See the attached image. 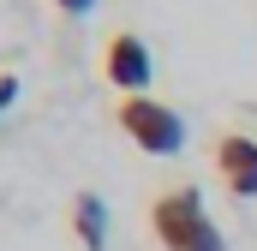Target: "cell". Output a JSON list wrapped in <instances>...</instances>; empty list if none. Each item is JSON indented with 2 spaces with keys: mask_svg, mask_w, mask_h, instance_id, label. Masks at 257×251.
I'll return each mask as SVG.
<instances>
[{
  "mask_svg": "<svg viewBox=\"0 0 257 251\" xmlns=\"http://www.w3.org/2000/svg\"><path fill=\"white\" fill-rule=\"evenodd\" d=\"M150 233L162 251H227L215 215L203 209V191L197 186H174L150 203Z\"/></svg>",
  "mask_w": 257,
  "mask_h": 251,
  "instance_id": "obj_1",
  "label": "cell"
},
{
  "mask_svg": "<svg viewBox=\"0 0 257 251\" xmlns=\"http://www.w3.org/2000/svg\"><path fill=\"white\" fill-rule=\"evenodd\" d=\"M114 126L126 132L144 156H180L186 150V120L180 108L156 102V96H120L114 102Z\"/></svg>",
  "mask_w": 257,
  "mask_h": 251,
  "instance_id": "obj_2",
  "label": "cell"
},
{
  "mask_svg": "<svg viewBox=\"0 0 257 251\" xmlns=\"http://www.w3.org/2000/svg\"><path fill=\"white\" fill-rule=\"evenodd\" d=\"M102 78L120 90V96H144L150 78H156V60H150V42L138 30H114L108 48H102Z\"/></svg>",
  "mask_w": 257,
  "mask_h": 251,
  "instance_id": "obj_3",
  "label": "cell"
},
{
  "mask_svg": "<svg viewBox=\"0 0 257 251\" xmlns=\"http://www.w3.org/2000/svg\"><path fill=\"white\" fill-rule=\"evenodd\" d=\"M215 180L233 197H257V138L251 132H221L215 138Z\"/></svg>",
  "mask_w": 257,
  "mask_h": 251,
  "instance_id": "obj_4",
  "label": "cell"
},
{
  "mask_svg": "<svg viewBox=\"0 0 257 251\" xmlns=\"http://www.w3.org/2000/svg\"><path fill=\"white\" fill-rule=\"evenodd\" d=\"M72 233L84 239V251L108 245V203H102L96 191H78V197H72Z\"/></svg>",
  "mask_w": 257,
  "mask_h": 251,
  "instance_id": "obj_5",
  "label": "cell"
},
{
  "mask_svg": "<svg viewBox=\"0 0 257 251\" xmlns=\"http://www.w3.org/2000/svg\"><path fill=\"white\" fill-rule=\"evenodd\" d=\"M12 96H18V78H12V72H0V114L12 108Z\"/></svg>",
  "mask_w": 257,
  "mask_h": 251,
  "instance_id": "obj_6",
  "label": "cell"
},
{
  "mask_svg": "<svg viewBox=\"0 0 257 251\" xmlns=\"http://www.w3.org/2000/svg\"><path fill=\"white\" fill-rule=\"evenodd\" d=\"M66 18H84V12H96V0H54Z\"/></svg>",
  "mask_w": 257,
  "mask_h": 251,
  "instance_id": "obj_7",
  "label": "cell"
}]
</instances>
